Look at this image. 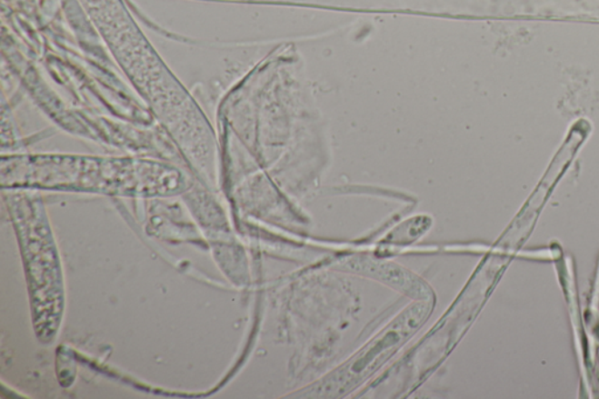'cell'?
I'll return each mask as SVG.
<instances>
[{
    "mask_svg": "<svg viewBox=\"0 0 599 399\" xmlns=\"http://www.w3.org/2000/svg\"><path fill=\"white\" fill-rule=\"evenodd\" d=\"M425 307L414 306L409 315L403 317L396 324L388 329V332L380 339L374 341L368 349L364 350L360 357L354 358L353 365H346L344 372L333 374V380L324 383V389L333 386L334 390L344 389V386L353 385L354 378L366 376L374 368L382 364L388 357L396 345L407 339V336L421 324L425 314Z\"/></svg>",
    "mask_w": 599,
    "mask_h": 399,
    "instance_id": "1",
    "label": "cell"
}]
</instances>
